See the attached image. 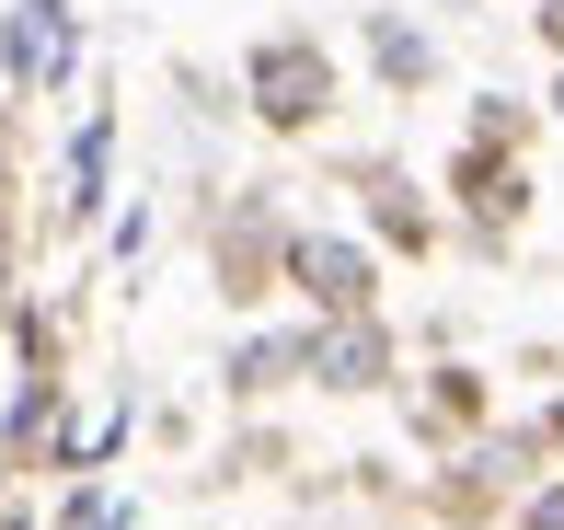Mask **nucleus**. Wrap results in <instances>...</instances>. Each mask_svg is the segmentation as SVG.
Instances as JSON below:
<instances>
[{"mask_svg":"<svg viewBox=\"0 0 564 530\" xmlns=\"http://www.w3.org/2000/svg\"><path fill=\"white\" fill-rule=\"evenodd\" d=\"M265 93H276L265 116H312V105H323V58H300V46H276V58H265Z\"/></svg>","mask_w":564,"mask_h":530,"instance_id":"obj_1","label":"nucleus"},{"mask_svg":"<svg viewBox=\"0 0 564 530\" xmlns=\"http://www.w3.org/2000/svg\"><path fill=\"white\" fill-rule=\"evenodd\" d=\"M542 35H553V46H564V0H542Z\"/></svg>","mask_w":564,"mask_h":530,"instance_id":"obj_3","label":"nucleus"},{"mask_svg":"<svg viewBox=\"0 0 564 530\" xmlns=\"http://www.w3.org/2000/svg\"><path fill=\"white\" fill-rule=\"evenodd\" d=\"M553 116H564V82H553Z\"/></svg>","mask_w":564,"mask_h":530,"instance_id":"obj_5","label":"nucleus"},{"mask_svg":"<svg viewBox=\"0 0 564 530\" xmlns=\"http://www.w3.org/2000/svg\"><path fill=\"white\" fill-rule=\"evenodd\" d=\"M542 530H564V496H542Z\"/></svg>","mask_w":564,"mask_h":530,"instance_id":"obj_4","label":"nucleus"},{"mask_svg":"<svg viewBox=\"0 0 564 530\" xmlns=\"http://www.w3.org/2000/svg\"><path fill=\"white\" fill-rule=\"evenodd\" d=\"M300 277H323V300H357V255H346V242H323V255H300Z\"/></svg>","mask_w":564,"mask_h":530,"instance_id":"obj_2","label":"nucleus"}]
</instances>
